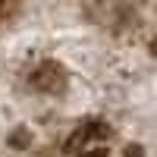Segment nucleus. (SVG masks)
<instances>
[{"mask_svg":"<svg viewBox=\"0 0 157 157\" xmlns=\"http://www.w3.org/2000/svg\"><path fill=\"white\" fill-rule=\"evenodd\" d=\"M13 10H16V0H0V19H3V16H10Z\"/></svg>","mask_w":157,"mask_h":157,"instance_id":"nucleus-1","label":"nucleus"}]
</instances>
